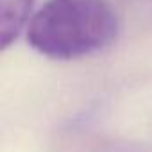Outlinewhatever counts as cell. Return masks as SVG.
<instances>
[{"label": "cell", "instance_id": "cell-1", "mask_svg": "<svg viewBox=\"0 0 152 152\" xmlns=\"http://www.w3.org/2000/svg\"><path fill=\"white\" fill-rule=\"evenodd\" d=\"M118 20L102 0H48L32 16L27 41L54 59H77L109 47Z\"/></svg>", "mask_w": 152, "mask_h": 152}, {"label": "cell", "instance_id": "cell-2", "mask_svg": "<svg viewBox=\"0 0 152 152\" xmlns=\"http://www.w3.org/2000/svg\"><path fill=\"white\" fill-rule=\"evenodd\" d=\"M34 0H0V43L7 50L20 36L31 16Z\"/></svg>", "mask_w": 152, "mask_h": 152}]
</instances>
